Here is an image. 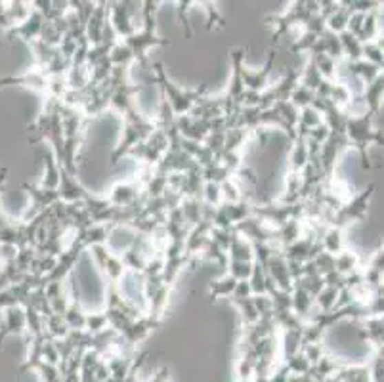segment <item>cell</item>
Returning a JSON list of instances; mask_svg holds the SVG:
<instances>
[{
    "mask_svg": "<svg viewBox=\"0 0 384 382\" xmlns=\"http://www.w3.org/2000/svg\"><path fill=\"white\" fill-rule=\"evenodd\" d=\"M155 76H157V83H159L162 88V98L171 105L172 115H174L176 119L189 115V113L193 111V107L199 103V100L205 98V96H203L206 90L205 86L195 88V90L180 88V86H176L172 83L169 76L164 75V69H162L161 63L155 65Z\"/></svg>",
    "mask_w": 384,
    "mask_h": 382,
    "instance_id": "obj_1",
    "label": "cell"
},
{
    "mask_svg": "<svg viewBox=\"0 0 384 382\" xmlns=\"http://www.w3.org/2000/svg\"><path fill=\"white\" fill-rule=\"evenodd\" d=\"M144 25L138 29L136 33L132 34L125 43L134 56V63H145L147 60V52L151 46H159V44H167V41H161L155 34V6L153 2H144Z\"/></svg>",
    "mask_w": 384,
    "mask_h": 382,
    "instance_id": "obj_2",
    "label": "cell"
},
{
    "mask_svg": "<svg viewBox=\"0 0 384 382\" xmlns=\"http://www.w3.org/2000/svg\"><path fill=\"white\" fill-rule=\"evenodd\" d=\"M273 60H275V52H270L268 60H266L264 67L260 71H253V69L245 67V63L239 67V75L243 85L248 92H264L266 88L270 86V75H272Z\"/></svg>",
    "mask_w": 384,
    "mask_h": 382,
    "instance_id": "obj_3",
    "label": "cell"
},
{
    "mask_svg": "<svg viewBox=\"0 0 384 382\" xmlns=\"http://www.w3.org/2000/svg\"><path fill=\"white\" fill-rule=\"evenodd\" d=\"M237 285H239V281L235 279L233 275L224 273L222 277L211 281V285H209V295H211L213 300H218V298H230L231 295L235 293V289H237Z\"/></svg>",
    "mask_w": 384,
    "mask_h": 382,
    "instance_id": "obj_4",
    "label": "cell"
}]
</instances>
